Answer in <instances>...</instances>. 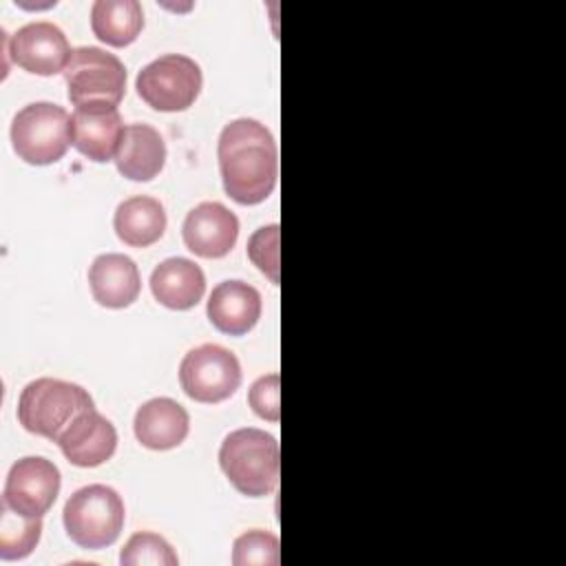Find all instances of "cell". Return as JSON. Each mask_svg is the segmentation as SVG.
I'll use <instances>...</instances> for the list:
<instances>
[{
	"label": "cell",
	"mask_w": 566,
	"mask_h": 566,
	"mask_svg": "<svg viewBox=\"0 0 566 566\" xmlns=\"http://www.w3.org/2000/svg\"><path fill=\"white\" fill-rule=\"evenodd\" d=\"M206 314L219 332L243 336L261 318V294L245 281H223L212 290Z\"/></svg>",
	"instance_id": "cell-14"
},
{
	"label": "cell",
	"mask_w": 566,
	"mask_h": 566,
	"mask_svg": "<svg viewBox=\"0 0 566 566\" xmlns=\"http://www.w3.org/2000/svg\"><path fill=\"white\" fill-rule=\"evenodd\" d=\"M69 99L80 106L86 102H106L117 106L126 91V66L122 60L99 46H77L64 69Z\"/></svg>",
	"instance_id": "cell-7"
},
{
	"label": "cell",
	"mask_w": 566,
	"mask_h": 566,
	"mask_svg": "<svg viewBox=\"0 0 566 566\" xmlns=\"http://www.w3.org/2000/svg\"><path fill=\"white\" fill-rule=\"evenodd\" d=\"M60 469L40 455H27L13 462L7 473L2 502L13 511L42 517L60 493Z\"/></svg>",
	"instance_id": "cell-9"
},
{
	"label": "cell",
	"mask_w": 566,
	"mask_h": 566,
	"mask_svg": "<svg viewBox=\"0 0 566 566\" xmlns=\"http://www.w3.org/2000/svg\"><path fill=\"white\" fill-rule=\"evenodd\" d=\"M164 164L166 144L159 130L148 124H128L115 153L119 175L133 181H150L161 172Z\"/></svg>",
	"instance_id": "cell-17"
},
{
	"label": "cell",
	"mask_w": 566,
	"mask_h": 566,
	"mask_svg": "<svg viewBox=\"0 0 566 566\" xmlns=\"http://www.w3.org/2000/svg\"><path fill=\"white\" fill-rule=\"evenodd\" d=\"M199 64L181 53H168L146 64L135 80L137 95L155 111L177 113L195 104L201 93Z\"/></svg>",
	"instance_id": "cell-6"
},
{
	"label": "cell",
	"mask_w": 566,
	"mask_h": 566,
	"mask_svg": "<svg viewBox=\"0 0 566 566\" xmlns=\"http://www.w3.org/2000/svg\"><path fill=\"white\" fill-rule=\"evenodd\" d=\"M64 458L82 469H93L113 458L117 449V431L108 418L95 407L80 413L57 438Z\"/></svg>",
	"instance_id": "cell-13"
},
{
	"label": "cell",
	"mask_w": 566,
	"mask_h": 566,
	"mask_svg": "<svg viewBox=\"0 0 566 566\" xmlns=\"http://www.w3.org/2000/svg\"><path fill=\"white\" fill-rule=\"evenodd\" d=\"M219 464L232 486L248 497L274 493L281 453L272 433L254 427L230 431L219 449Z\"/></svg>",
	"instance_id": "cell-2"
},
{
	"label": "cell",
	"mask_w": 566,
	"mask_h": 566,
	"mask_svg": "<svg viewBox=\"0 0 566 566\" xmlns=\"http://www.w3.org/2000/svg\"><path fill=\"white\" fill-rule=\"evenodd\" d=\"M66 535L86 551H99L117 542L124 526V502L106 484L77 489L62 511Z\"/></svg>",
	"instance_id": "cell-4"
},
{
	"label": "cell",
	"mask_w": 566,
	"mask_h": 566,
	"mask_svg": "<svg viewBox=\"0 0 566 566\" xmlns=\"http://www.w3.org/2000/svg\"><path fill=\"white\" fill-rule=\"evenodd\" d=\"M71 144V117L51 102H33L20 108L11 122L15 155L33 166L55 164Z\"/></svg>",
	"instance_id": "cell-5"
},
{
	"label": "cell",
	"mask_w": 566,
	"mask_h": 566,
	"mask_svg": "<svg viewBox=\"0 0 566 566\" xmlns=\"http://www.w3.org/2000/svg\"><path fill=\"white\" fill-rule=\"evenodd\" d=\"M279 389H281L279 374H265L252 382L248 391V402L259 418L270 422H276L281 418Z\"/></svg>",
	"instance_id": "cell-25"
},
{
	"label": "cell",
	"mask_w": 566,
	"mask_h": 566,
	"mask_svg": "<svg viewBox=\"0 0 566 566\" xmlns=\"http://www.w3.org/2000/svg\"><path fill=\"white\" fill-rule=\"evenodd\" d=\"M179 382L190 400L214 405L230 398L241 385L239 358L214 343L190 349L179 365Z\"/></svg>",
	"instance_id": "cell-8"
},
{
	"label": "cell",
	"mask_w": 566,
	"mask_h": 566,
	"mask_svg": "<svg viewBox=\"0 0 566 566\" xmlns=\"http://www.w3.org/2000/svg\"><path fill=\"white\" fill-rule=\"evenodd\" d=\"M91 29L108 46H128L144 29V11L137 0H97L91 7Z\"/></svg>",
	"instance_id": "cell-20"
},
{
	"label": "cell",
	"mask_w": 566,
	"mask_h": 566,
	"mask_svg": "<svg viewBox=\"0 0 566 566\" xmlns=\"http://www.w3.org/2000/svg\"><path fill=\"white\" fill-rule=\"evenodd\" d=\"M113 228L126 245L146 248L164 237L166 210L155 197L137 195L117 206Z\"/></svg>",
	"instance_id": "cell-19"
},
{
	"label": "cell",
	"mask_w": 566,
	"mask_h": 566,
	"mask_svg": "<svg viewBox=\"0 0 566 566\" xmlns=\"http://www.w3.org/2000/svg\"><path fill=\"white\" fill-rule=\"evenodd\" d=\"M250 261L276 285L279 283V226L259 228L248 241Z\"/></svg>",
	"instance_id": "cell-24"
},
{
	"label": "cell",
	"mask_w": 566,
	"mask_h": 566,
	"mask_svg": "<svg viewBox=\"0 0 566 566\" xmlns=\"http://www.w3.org/2000/svg\"><path fill=\"white\" fill-rule=\"evenodd\" d=\"M42 537V517L13 511L7 502L0 504V557L4 562L24 559L33 553Z\"/></svg>",
	"instance_id": "cell-21"
},
{
	"label": "cell",
	"mask_w": 566,
	"mask_h": 566,
	"mask_svg": "<svg viewBox=\"0 0 566 566\" xmlns=\"http://www.w3.org/2000/svg\"><path fill=\"white\" fill-rule=\"evenodd\" d=\"M150 292L168 310H190L206 292V276L195 261L170 256L153 270Z\"/></svg>",
	"instance_id": "cell-18"
},
{
	"label": "cell",
	"mask_w": 566,
	"mask_h": 566,
	"mask_svg": "<svg viewBox=\"0 0 566 566\" xmlns=\"http://www.w3.org/2000/svg\"><path fill=\"white\" fill-rule=\"evenodd\" d=\"M184 243L201 259L226 256L239 237V219L219 201H201L184 219Z\"/></svg>",
	"instance_id": "cell-12"
},
{
	"label": "cell",
	"mask_w": 566,
	"mask_h": 566,
	"mask_svg": "<svg viewBox=\"0 0 566 566\" xmlns=\"http://www.w3.org/2000/svg\"><path fill=\"white\" fill-rule=\"evenodd\" d=\"M135 438L153 451L179 447L190 431L188 411L172 398H153L135 413Z\"/></svg>",
	"instance_id": "cell-16"
},
{
	"label": "cell",
	"mask_w": 566,
	"mask_h": 566,
	"mask_svg": "<svg viewBox=\"0 0 566 566\" xmlns=\"http://www.w3.org/2000/svg\"><path fill=\"white\" fill-rule=\"evenodd\" d=\"M223 190L241 206L265 201L279 175V153L272 133L256 119L241 117L223 126L217 144Z\"/></svg>",
	"instance_id": "cell-1"
},
{
	"label": "cell",
	"mask_w": 566,
	"mask_h": 566,
	"mask_svg": "<svg viewBox=\"0 0 566 566\" xmlns=\"http://www.w3.org/2000/svg\"><path fill=\"white\" fill-rule=\"evenodd\" d=\"M88 283L93 298L111 310L128 307L137 301L142 279L135 261L119 252L99 254L88 268Z\"/></svg>",
	"instance_id": "cell-15"
},
{
	"label": "cell",
	"mask_w": 566,
	"mask_h": 566,
	"mask_svg": "<svg viewBox=\"0 0 566 566\" xmlns=\"http://www.w3.org/2000/svg\"><path fill=\"white\" fill-rule=\"evenodd\" d=\"M232 564L234 566H276L279 537L261 528H252L239 535L232 544Z\"/></svg>",
	"instance_id": "cell-23"
},
{
	"label": "cell",
	"mask_w": 566,
	"mask_h": 566,
	"mask_svg": "<svg viewBox=\"0 0 566 566\" xmlns=\"http://www.w3.org/2000/svg\"><path fill=\"white\" fill-rule=\"evenodd\" d=\"M122 566H177L179 557L172 546L157 533L142 531L128 537L119 553Z\"/></svg>",
	"instance_id": "cell-22"
},
{
	"label": "cell",
	"mask_w": 566,
	"mask_h": 566,
	"mask_svg": "<svg viewBox=\"0 0 566 566\" xmlns=\"http://www.w3.org/2000/svg\"><path fill=\"white\" fill-rule=\"evenodd\" d=\"M124 124L117 106L106 102H86L71 115V146L86 159L104 164L115 159Z\"/></svg>",
	"instance_id": "cell-11"
},
{
	"label": "cell",
	"mask_w": 566,
	"mask_h": 566,
	"mask_svg": "<svg viewBox=\"0 0 566 566\" xmlns=\"http://www.w3.org/2000/svg\"><path fill=\"white\" fill-rule=\"evenodd\" d=\"M88 409L93 398L84 387L60 378H35L20 391L18 420L29 433L57 442L62 431Z\"/></svg>",
	"instance_id": "cell-3"
},
{
	"label": "cell",
	"mask_w": 566,
	"mask_h": 566,
	"mask_svg": "<svg viewBox=\"0 0 566 566\" xmlns=\"http://www.w3.org/2000/svg\"><path fill=\"white\" fill-rule=\"evenodd\" d=\"M73 49L64 31L53 22H29L9 40V55L27 73L55 75L64 73Z\"/></svg>",
	"instance_id": "cell-10"
}]
</instances>
